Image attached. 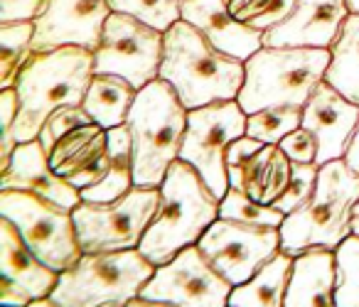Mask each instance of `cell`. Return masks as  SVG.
Segmentation results:
<instances>
[{
  "instance_id": "obj_1",
  "label": "cell",
  "mask_w": 359,
  "mask_h": 307,
  "mask_svg": "<svg viewBox=\"0 0 359 307\" xmlns=\"http://www.w3.org/2000/svg\"><path fill=\"white\" fill-rule=\"evenodd\" d=\"M94 52L79 45H65L50 52H35L15 79L20 114L13 138L15 143L37 140L45 121L65 106H81L94 79Z\"/></svg>"
},
{
  "instance_id": "obj_2",
  "label": "cell",
  "mask_w": 359,
  "mask_h": 307,
  "mask_svg": "<svg viewBox=\"0 0 359 307\" xmlns=\"http://www.w3.org/2000/svg\"><path fill=\"white\" fill-rule=\"evenodd\" d=\"M160 79L168 81L187 111H192L217 101L239 99L246 79V62L217 50L192 22L177 20L165 32Z\"/></svg>"
},
{
  "instance_id": "obj_3",
  "label": "cell",
  "mask_w": 359,
  "mask_h": 307,
  "mask_svg": "<svg viewBox=\"0 0 359 307\" xmlns=\"http://www.w3.org/2000/svg\"><path fill=\"white\" fill-rule=\"evenodd\" d=\"M160 194V207L138 246L155 266H163L187 246L200 243L207 228L219 219L222 204L205 177L180 158L170 165Z\"/></svg>"
},
{
  "instance_id": "obj_4",
  "label": "cell",
  "mask_w": 359,
  "mask_h": 307,
  "mask_svg": "<svg viewBox=\"0 0 359 307\" xmlns=\"http://www.w3.org/2000/svg\"><path fill=\"white\" fill-rule=\"evenodd\" d=\"M359 202V172L347 160L320 165L318 184L308 202L288 214L280 226V251L300 256L325 248L337 251L354 233V204Z\"/></svg>"
},
{
  "instance_id": "obj_5",
  "label": "cell",
  "mask_w": 359,
  "mask_h": 307,
  "mask_svg": "<svg viewBox=\"0 0 359 307\" xmlns=\"http://www.w3.org/2000/svg\"><path fill=\"white\" fill-rule=\"evenodd\" d=\"M187 116V106L165 79L150 81L138 91V99L126 121L133 143L135 187L155 189L163 184L170 165L182 150Z\"/></svg>"
},
{
  "instance_id": "obj_6",
  "label": "cell",
  "mask_w": 359,
  "mask_h": 307,
  "mask_svg": "<svg viewBox=\"0 0 359 307\" xmlns=\"http://www.w3.org/2000/svg\"><path fill=\"white\" fill-rule=\"evenodd\" d=\"M332 52L318 47H261L246 60L239 104L246 114L273 106H305L313 89L325 81Z\"/></svg>"
},
{
  "instance_id": "obj_7",
  "label": "cell",
  "mask_w": 359,
  "mask_h": 307,
  "mask_svg": "<svg viewBox=\"0 0 359 307\" xmlns=\"http://www.w3.org/2000/svg\"><path fill=\"white\" fill-rule=\"evenodd\" d=\"M155 268L158 266L140 248L84 253L69 271L60 273V282L50 297L60 307L126 305L143 292Z\"/></svg>"
},
{
  "instance_id": "obj_8",
  "label": "cell",
  "mask_w": 359,
  "mask_h": 307,
  "mask_svg": "<svg viewBox=\"0 0 359 307\" xmlns=\"http://www.w3.org/2000/svg\"><path fill=\"white\" fill-rule=\"evenodd\" d=\"M0 217L11 219L42 263L65 273L84 256L72 209L25 189H0Z\"/></svg>"
},
{
  "instance_id": "obj_9",
  "label": "cell",
  "mask_w": 359,
  "mask_h": 307,
  "mask_svg": "<svg viewBox=\"0 0 359 307\" xmlns=\"http://www.w3.org/2000/svg\"><path fill=\"white\" fill-rule=\"evenodd\" d=\"M160 187H133L114 202H84L74 209L76 236L84 253L138 248L160 207Z\"/></svg>"
},
{
  "instance_id": "obj_10",
  "label": "cell",
  "mask_w": 359,
  "mask_h": 307,
  "mask_svg": "<svg viewBox=\"0 0 359 307\" xmlns=\"http://www.w3.org/2000/svg\"><path fill=\"white\" fill-rule=\"evenodd\" d=\"M246 121L249 114L241 109L239 101H217L192 109L187 116V133L180 160L190 163L219 199H224L231 187L226 150L234 140L246 135Z\"/></svg>"
},
{
  "instance_id": "obj_11",
  "label": "cell",
  "mask_w": 359,
  "mask_h": 307,
  "mask_svg": "<svg viewBox=\"0 0 359 307\" xmlns=\"http://www.w3.org/2000/svg\"><path fill=\"white\" fill-rule=\"evenodd\" d=\"M165 55V32L128 13H111L94 50L96 74H118L135 89L160 79Z\"/></svg>"
},
{
  "instance_id": "obj_12",
  "label": "cell",
  "mask_w": 359,
  "mask_h": 307,
  "mask_svg": "<svg viewBox=\"0 0 359 307\" xmlns=\"http://www.w3.org/2000/svg\"><path fill=\"white\" fill-rule=\"evenodd\" d=\"M197 246L231 285H241L280 251V228L219 217Z\"/></svg>"
},
{
  "instance_id": "obj_13",
  "label": "cell",
  "mask_w": 359,
  "mask_h": 307,
  "mask_svg": "<svg viewBox=\"0 0 359 307\" xmlns=\"http://www.w3.org/2000/svg\"><path fill=\"white\" fill-rule=\"evenodd\" d=\"M231 285L202 253V248L187 246L172 261L155 268L140 295L150 300H165L177 307H229Z\"/></svg>"
},
{
  "instance_id": "obj_14",
  "label": "cell",
  "mask_w": 359,
  "mask_h": 307,
  "mask_svg": "<svg viewBox=\"0 0 359 307\" xmlns=\"http://www.w3.org/2000/svg\"><path fill=\"white\" fill-rule=\"evenodd\" d=\"M226 170L234 189L261 204H273L293 177V160L280 150V145L241 135L226 150Z\"/></svg>"
},
{
  "instance_id": "obj_15",
  "label": "cell",
  "mask_w": 359,
  "mask_h": 307,
  "mask_svg": "<svg viewBox=\"0 0 359 307\" xmlns=\"http://www.w3.org/2000/svg\"><path fill=\"white\" fill-rule=\"evenodd\" d=\"M111 13L109 0H50L45 15L35 22L32 50L50 52L79 45L94 52Z\"/></svg>"
},
{
  "instance_id": "obj_16",
  "label": "cell",
  "mask_w": 359,
  "mask_h": 307,
  "mask_svg": "<svg viewBox=\"0 0 359 307\" xmlns=\"http://www.w3.org/2000/svg\"><path fill=\"white\" fill-rule=\"evenodd\" d=\"M359 125V104L342 96L332 84L320 81L303 106V128L318 140V165L342 160Z\"/></svg>"
},
{
  "instance_id": "obj_17",
  "label": "cell",
  "mask_w": 359,
  "mask_h": 307,
  "mask_svg": "<svg viewBox=\"0 0 359 307\" xmlns=\"http://www.w3.org/2000/svg\"><path fill=\"white\" fill-rule=\"evenodd\" d=\"M349 15L347 0H298L288 20L264 32V47L330 50Z\"/></svg>"
},
{
  "instance_id": "obj_18",
  "label": "cell",
  "mask_w": 359,
  "mask_h": 307,
  "mask_svg": "<svg viewBox=\"0 0 359 307\" xmlns=\"http://www.w3.org/2000/svg\"><path fill=\"white\" fill-rule=\"evenodd\" d=\"M0 189H25V192L42 194L72 212L81 204L79 189L52 170L50 155L42 148L40 138L18 145L11 165L0 172Z\"/></svg>"
},
{
  "instance_id": "obj_19",
  "label": "cell",
  "mask_w": 359,
  "mask_h": 307,
  "mask_svg": "<svg viewBox=\"0 0 359 307\" xmlns=\"http://www.w3.org/2000/svg\"><path fill=\"white\" fill-rule=\"evenodd\" d=\"M182 20L202 30L224 55L246 62L264 47V32L231 15L226 0H185Z\"/></svg>"
},
{
  "instance_id": "obj_20",
  "label": "cell",
  "mask_w": 359,
  "mask_h": 307,
  "mask_svg": "<svg viewBox=\"0 0 359 307\" xmlns=\"http://www.w3.org/2000/svg\"><path fill=\"white\" fill-rule=\"evenodd\" d=\"M285 307H337V258L315 248L295 256Z\"/></svg>"
},
{
  "instance_id": "obj_21",
  "label": "cell",
  "mask_w": 359,
  "mask_h": 307,
  "mask_svg": "<svg viewBox=\"0 0 359 307\" xmlns=\"http://www.w3.org/2000/svg\"><path fill=\"white\" fill-rule=\"evenodd\" d=\"M0 271L32 295V300L50 297L60 282V273L42 263L25 243L11 219L0 217Z\"/></svg>"
},
{
  "instance_id": "obj_22",
  "label": "cell",
  "mask_w": 359,
  "mask_h": 307,
  "mask_svg": "<svg viewBox=\"0 0 359 307\" xmlns=\"http://www.w3.org/2000/svg\"><path fill=\"white\" fill-rule=\"evenodd\" d=\"M138 91L140 89H135L128 79L118 74H94L81 106L94 123L111 130L128 121L130 109L138 99Z\"/></svg>"
},
{
  "instance_id": "obj_23",
  "label": "cell",
  "mask_w": 359,
  "mask_h": 307,
  "mask_svg": "<svg viewBox=\"0 0 359 307\" xmlns=\"http://www.w3.org/2000/svg\"><path fill=\"white\" fill-rule=\"evenodd\" d=\"M295 258L285 251H278L251 280L234 285L229 297L231 307H285L290 273Z\"/></svg>"
},
{
  "instance_id": "obj_24",
  "label": "cell",
  "mask_w": 359,
  "mask_h": 307,
  "mask_svg": "<svg viewBox=\"0 0 359 307\" xmlns=\"http://www.w3.org/2000/svg\"><path fill=\"white\" fill-rule=\"evenodd\" d=\"M106 155H109V130L101 128L99 123H89L67 133L52 148L50 165L57 175L72 179L74 175L91 168Z\"/></svg>"
},
{
  "instance_id": "obj_25",
  "label": "cell",
  "mask_w": 359,
  "mask_h": 307,
  "mask_svg": "<svg viewBox=\"0 0 359 307\" xmlns=\"http://www.w3.org/2000/svg\"><path fill=\"white\" fill-rule=\"evenodd\" d=\"M332 62L327 67L325 81L332 84L342 96L359 104V13L344 20L342 32L330 47Z\"/></svg>"
},
{
  "instance_id": "obj_26",
  "label": "cell",
  "mask_w": 359,
  "mask_h": 307,
  "mask_svg": "<svg viewBox=\"0 0 359 307\" xmlns=\"http://www.w3.org/2000/svg\"><path fill=\"white\" fill-rule=\"evenodd\" d=\"M32 40H35V22L0 25V91L15 86L18 74L35 55Z\"/></svg>"
},
{
  "instance_id": "obj_27",
  "label": "cell",
  "mask_w": 359,
  "mask_h": 307,
  "mask_svg": "<svg viewBox=\"0 0 359 307\" xmlns=\"http://www.w3.org/2000/svg\"><path fill=\"white\" fill-rule=\"evenodd\" d=\"M303 125V106H273L249 114L246 121V135L264 143L278 145L288 133Z\"/></svg>"
},
{
  "instance_id": "obj_28",
  "label": "cell",
  "mask_w": 359,
  "mask_h": 307,
  "mask_svg": "<svg viewBox=\"0 0 359 307\" xmlns=\"http://www.w3.org/2000/svg\"><path fill=\"white\" fill-rule=\"evenodd\" d=\"M219 217L234 219V221H244V224H259V226H278V228L285 221V214L278 212L273 204H261L234 187H229V192L222 199Z\"/></svg>"
},
{
  "instance_id": "obj_29",
  "label": "cell",
  "mask_w": 359,
  "mask_h": 307,
  "mask_svg": "<svg viewBox=\"0 0 359 307\" xmlns=\"http://www.w3.org/2000/svg\"><path fill=\"white\" fill-rule=\"evenodd\" d=\"M111 11L128 13L138 20L153 25L155 30L168 32L177 20H182V3L185 0H109Z\"/></svg>"
},
{
  "instance_id": "obj_30",
  "label": "cell",
  "mask_w": 359,
  "mask_h": 307,
  "mask_svg": "<svg viewBox=\"0 0 359 307\" xmlns=\"http://www.w3.org/2000/svg\"><path fill=\"white\" fill-rule=\"evenodd\" d=\"M337 258V307H359V236L352 233L334 251Z\"/></svg>"
},
{
  "instance_id": "obj_31",
  "label": "cell",
  "mask_w": 359,
  "mask_h": 307,
  "mask_svg": "<svg viewBox=\"0 0 359 307\" xmlns=\"http://www.w3.org/2000/svg\"><path fill=\"white\" fill-rule=\"evenodd\" d=\"M318 175H320L318 163H293V177H290L285 192L273 202V207L278 212H283L285 217L293 214L295 209H300L313 197L315 184H318Z\"/></svg>"
},
{
  "instance_id": "obj_32",
  "label": "cell",
  "mask_w": 359,
  "mask_h": 307,
  "mask_svg": "<svg viewBox=\"0 0 359 307\" xmlns=\"http://www.w3.org/2000/svg\"><path fill=\"white\" fill-rule=\"evenodd\" d=\"M89 123H94V121H91V116L86 114L84 106H65V109L55 111V114L45 121V125H42L37 138H40L42 148H45L47 155H50L52 148H55L67 133H72V130L81 128V125H89Z\"/></svg>"
},
{
  "instance_id": "obj_33",
  "label": "cell",
  "mask_w": 359,
  "mask_h": 307,
  "mask_svg": "<svg viewBox=\"0 0 359 307\" xmlns=\"http://www.w3.org/2000/svg\"><path fill=\"white\" fill-rule=\"evenodd\" d=\"M18 114H20V99H18V89H3L0 91V125H3V135H0V172L11 165V158L15 153L18 143L13 138V128H15Z\"/></svg>"
},
{
  "instance_id": "obj_34",
  "label": "cell",
  "mask_w": 359,
  "mask_h": 307,
  "mask_svg": "<svg viewBox=\"0 0 359 307\" xmlns=\"http://www.w3.org/2000/svg\"><path fill=\"white\" fill-rule=\"evenodd\" d=\"M50 0H0V25L37 22L45 15Z\"/></svg>"
},
{
  "instance_id": "obj_35",
  "label": "cell",
  "mask_w": 359,
  "mask_h": 307,
  "mask_svg": "<svg viewBox=\"0 0 359 307\" xmlns=\"http://www.w3.org/2000/svg\"><path fill=\"white\" fill-rule=\"evenodd\" d=\"M280 150L288 155L293 163H318V140L308 128L300 125L298 130L288 133L280 140Z\"/></svg>"
},
{
  "instance_id": "obj_36",
  "label": "cell",
  "mask_w": 359,
  "mask_h": 307,
  "mask_svg": "<svg viewBox=\"0 0 359 307\" xmlns=\"http://www.w3.org/2000/svg\"><path fill=\"white\" fill-rule=\"evenodd\" d=\"M295 3H298V0H269V6L256 13L246 25L256 27V30H261V32H269L271 27L288 20L290 13L295 11Z\"/></svg>"
},
{
  "instance_id": "obj_37",
  "label": "cell",
  "mask_w": 359,
  "mask_h": 307,
  "mask_svg": "<svg viewBox=\"0 0 359 307\" xmlns=\"http://www.w3.org/2000/svg\"><path fill=\"white\" fill-rule=\"evenodd\" d=\"M32 295L11 278H0V307H27Z\"/></svg>"
},
{
  "instance_id": "obj_38",
  "label": "cell",
  "mask_w": 359,
  "mask_h": 307,
  "mask_svg": "<svg viewBox=\"0 0 359 307\" xmlns=\"http://www.w3.org/2000/svg\"><path fill=\"white\" fill-rule=\"evenodd\" d=\"M226 6H229L231 15H234L236 20L249 22L256 13L269 6V0H226Z\"/></svg>"
},
{
  "instance_id": "obj_39",
  "label": "cell",
  "mask_w": 359,
  "mask_h": 307,
  "mask_svg": "<svg viewBox=\"0 0 359 307\" xmlns=\"http://www.w3.org/2000/svg\"><path fill=\"white\" fill-rule=\"evenodd\" d=\"M126 307H177V305L165 302V300H150V297H145V295H135L126 302Z\"/></svg>"
},
{
  "instance_id": "obj_40",
  "label": "cell",
  "mask_w": 359,
  "mask_h": 307,
  "mask_svg": "<svg viewBox=\"0 0 359 307\" xmlns=\"http://www.w3.org/2000/svg\"><path fill=\"white\" fill-rule=\"evenodd\" d=\"M344 160H347L349 168L359 172V125H357V133H354L352 143H349V150H347V155H344Z\"/></svg>"
},
{
  "instance_id": "obj_41",
  "label": "cell",
  "mask_w": 359,
  "mask_h": 307,
  "mask_svg": "<svg viewBox=\"0 0 359 307\" xmlns=\"http://www.w3.org/2000/svg\"><path fill=\"white\" fill-rule=\"evenodd\" d=\"M27 307H60L52 297H42V300H32Z\"/></svg>"
},
{
  "instance_id": "obj_42",
  "label": "cell",
  "mask_w": 359,
  "mask_h": 307,
  "mask_svg": "<svg viewBox=\"0 0 359 307\" xmlns=\"http://www.w3.org/2000/svg\"><path fill=\"white\" fill-rule=\"evenodd\" d=\"M349 13H359V0H347Z\"/></svg>"
},
{
  "instance_id": "obj_43",
  "label": "cell",
  "mask_w": 359,
  "mask_h": 307,
  "mask_svg": "<svg viewBox=\"0 0 359 307\" xmlns=\"http://www.w3.org/2000/svg\"><path fill=\"white\" fill-rule=\"evenodd\" d=\"M354 233H357V236H359V217L354 219Z\"/></svg>"
},
{
  "instance_id": "obj_44",
  "label": "cell",
  "mask_w": 359,
  "mask_h": 307,
  "mask_svg": "<svg viewBox=\"0 0 359 307\" xmlns=\"http://www.w3.org/2000/svg\"><path fill=\"white\" fill-rule=\"evenodd\" d=\"M357 217H359V202L354 204V219H357Z\"/></svg>"
},
{
  "instance_id": "obj_45",
  "label": "cell",
  "mask_w": 359,
  "mask_h": 307,
  "mask_svg": "<svg viewBox=\"0 0 359 307\" xmlns=\"http://www.w3.org/2000/svg\"><path fill=\"white\" fill-rule=\"evenodd\" d=\"M106 307H126V305H106Z\"/></svg>"
},
{
  "instance_id": "obj_46",
  "label": "cell",
  "mask_w": 359,
  "mask_h": 307,
  "mask_svg": "<svg viewBox=\"0 0 359 307\" xmlns=\"http://www.w3.org/2000/svg\"><path fill=\"white\" fill-rule=\"evenodd\" d=\"M229 307H231V305H229Z\"/></svg>"
}]
</instances>
